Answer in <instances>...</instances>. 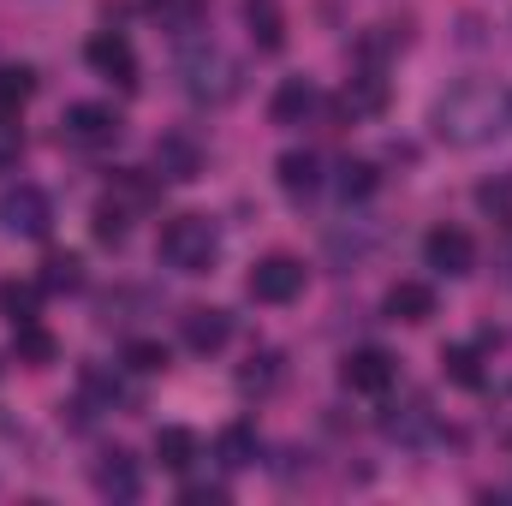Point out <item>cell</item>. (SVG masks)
<instances>
[{"mask_svg": "<svg viewBox=\"0 0 512 506\" xmlns=\"http://www.w3.org/2000/svg\"><path fill=\"white\" fill-rule=\"evenodd\" d=\"M512 102L495 84H453L441 102H435V131L447 143H489L495 131H507Z\"/></svg>", "mask_w": 512, "mask_h": 506, "instance_id": "1", "label": "cell"}, {"mask_svg": "<svg viewBox=\"0 0 512 506\" xmlns=\"http://www.w3.org/2000/svg\"><path fill=\"white\" fill-rule=\"evenodd\" d=\"M173 72H179V90H185L191 102H203V108H227V102L245 90V66H239L221 42H191Z\"/></svg>", "mask_w": 512, "mask_h": 506, "instance_id": "2", "label": "cell"}, {"mask_svg": "<svg viewBox=\"0 0 512 506\" xmlns=\"http://www.w3.org/2000/svg\"><path fill=\"white\" fill-rule=\"evenodd\" d=\"M155 256L179 274H209L215 256H221V227L209 215H173L155 239Z\"/></svg>", "mask_w": 512, "mask_h": 506, "instance_id": "3", "label": "cell"}, {"mask_svg": "<svg viewBox=\"0 0 512 506\" xmlns=\"http://www.w3.org/2000/svg\"><path fill=\"white\" fill-rule=\"evenodd\" d=\"M0 227H6L12 239H48V227H54L48 191H42V185H6V191H0Z\"/></svg>", "mask_w": 512, "mask_h": 506, "instance_id": "4", "label": "cell"}, {"mask_svg": "<svg viewBox=\"0 0 512 506\" xmlns=\"http://www.w3.org/2000/svg\"><path fill=\"white\" fill-rule=\"evenodd\" d=\"M245 292H251L256 304H292L298 292H304V262L286 251L262 256L251 274H245Z\"/></svg>", "mask_w": 512, "mask_h": 506, "instance_id": "5", "label": "cell"}, {"mask_svg": "<svg viewBox=\"0 0 512 506\" xmlns=\"http://www.w3.org/2000/svg\"><path fill=\"white\" fill-rule=\"evenodd\" d=\"M84 60H90V72H102V78L120 84V90L137 84V48H131L120 30H96V36L84 42Z\"/></svg>", "mask_w": 512, "mask_h": 506, "instance_id": "6", "label": "cell"}, {"mask_svg": "<svg viewBox=\"0 0 512 506\" xmlns=\"http://www.w3.org/2000/svg\"><path fill=\"white\" fill-rule=\"evenodd\" d=\"M423 262H429L435 274L459 280V274H471V268H477V239H471L465 227H435V233L423 239Z\"/></svg>", "mask_w": 512, "mask_h": 506, "instance_id": "7", "label": "cell"}, {"mask_svg": "<svg viewBox=\"0 0 512 506\" xmlns=\"http://www.w3.org/2000/svg\"><path fill=\"white\" fill-rule=\"evenodd\" d=\"M60 137H66V143H78V149H102V143H114V137H120V114H114V108H102V102H72V108H66V120H60Z\"/></svg>", "mask_w": 512, "mask_h": 506, "instance_id": "8", "label": "cell"}, {"mask_svg": "<svg viewBox=\"0 0 512 506\" xmlns=\"http://www.w3.org/2000/svg\"><path fill=\"white\" fill-rule=\"evenodd\" d=\"M340 381H346L352 393H387V387L399 381V364L387 358L382 346H358V352H346V364H340Z\"/></svg>", "mask_w": 512, "mask_h": 506, "instance_id": "9", "label": "cell"}, {"mask_svg": "<svg viewBox=\"0 0 512 506\" xmlns=\"http://www.w3.org/2000/svg\"><path fill=\"white\" fill-rule=\"evenodd\" d=\"M155 173L173 179V185H191V179L203 173L197 137H191V131H161V137H155Z\"/></svg>", "mask_w": 512, "mask_h": 506, "instance_id": "10", "label": "cell"}, {"mask_svg": "<svg viewBox=\"0 0 512 506\" xmlns=\"http://www.w3.org/2000/svg\"><path fill=\"white\" fill-rule=\"evenodd\" d=\"M316 102H322V96H316L310 78H280V90L268 96V120H274V126H304V120L316 114Z\"/></svg>", "mask_w": 512, "mask_h": 506, "instance_id": "11", "label": "cell"}, {"mask_svg": "<svg viewBox=\"0 0 512 506\" xmlns=\"http://www.w3.org/2000/svg\"><path fill=\"white\" fill-rule=\"evenodd\" d=\"M227 340H233V316H227V310H215V304H203V310H185V346H191L197 358L221 352Z\"/></svg>", "mask_w": 512, "mask_h": 506, "instance_id": "12", "label": "cell"}, {"mask_svg": "<svg viewBox=\"0 0 512 506\" xmlns=\"http://www.w3.org/2000/svg\"><path fill=\"white\" fill-rule=\"evenodd\" d=\"M382 310H387V322L417 328V322H429V316H435V286H423V280H393Z\"/></svg>", "mask_w": 512, "mask_h": 506, "instance_id": "13", "label": "cell"}, {"mask_svg": "<svg viewBox=\"0 0 512 506\" xmlns=\"http://www.w3.org/2000/svg\"><path fill=\"white\" fill-rule=\"evenodd\" d=\"M274 179H280V191H286V197H298V203H304V197L322 185V161H316L310 149H286V155L274 161Z\"/></svg>", "mask_w": 512, "mask_h": 506, "instance_id": "14", "label": "cell"}, {"mask_svg": "<svg viewBox=\"0 0 512 506\" xmlns=\"http://www.w3.org/2000/svg\"><path fill=\"white\" fill-rule=\"evenodd\" d=\"M12 358L30 364V370H48V364L60 358V340H54L42 322H18V328H12Z\"/></svg>", "mask_w": 512, "mask_h": 506, "instance_id": "15", "label": "cell"}, {"mask_svg": "<svg viewBox=\"0 0 512 506\" xmlns=\"http://www.w3.org/2000/svg\"><path fill=\"white\" fill-rule=\"evenodd\" d=\"M245 24H251V36H256L262 54H280V48H286V18H280L274 0H245Z\"/></svg>", "mask_w": 512, "mask_h": 506, "instance_id": "16", "label": "cell"}, {"mask_svg": "<svg viewBox=\"0 0 512 506\" xmlns=\"http://www.w3.org/2000/svg\"><path fill=\"white\" fill-rule=\"evenodd\" d=\"M96 489H102V495H114V501H137V489H143V477H137V465H131V453H108V459L96 465Z\"/></svg>", "mask_w": 512, "mask_h": 506, "instance_id": "17", "label": "cell"}, {"mask_svg": "<svg viewBox=\"0 0 512 506\" xmlns=\"http://www.w3.org/2000/svg\"><path fill=\"white\" fill-rule=\"evenodd\" d=\"M155 459H161V471H191L197 465V435L179 429V423L155 429Z\"/></svg>", "mask_w": 512, "mask_h": 506, "instance_id": "18", "label": "cell"}, {"mask_svg": "<svg viewBox=\"0 0 512 506\" xmlns=\"http://www.w3.org/2000/svg\"><path fill=\"white\" fill-rule=\"evenodd\" d=\"M42 310V280H0V316L18 328V322H36Z\"/></svg>", "mask_w": 512, "mask_h": 506, "instance_id": "19", "label": "cell"}, {"mask_svg": "<svg viewBox=\"0 0 512 506\" xmlns=\"http://www.w3.org/2000/svg\"><path fill=\"white\" fill-rule=\"evenodd\" d=\"M215 459H221L227 471L256 465V429H251V423H227V429L215 435Z\"/></svg>", "mask_w": 512, "mask_h": 506, "instance_id": "20", "label": "cell"}, {"mask_svg": "<svg viewBox=\"0 0 512 506\" xmlns=\"http://www.w3.org/2000/svg\"><path fill=\"white\" fill-rule=\"evenodd\" d=\"M387 108V78L382 72H364L346 84V114H382Z\"/></svg>", "mask_w": 512, "mask_h": 506, "instance_id": "21", "label": "cell"}, {"mask_svg": "<svg viewBox=\"0 0 512 506\" xmlns=\"http://www.w3.org/2000/svg\"><path fill=\"white\" fill-rule=\"evenodd\" d=\"M84 286V262L72 251H54L42 262V292H78Z\"/></svg>", "mask_w": 512, "mask_h": 506, "instance_id": "22", "label": "cell"}, {"mask_svg": "<svg viewBox=\"0 0 512 506\" xmlns=\"http://www.w3.org/2000/svg\"><path fill=\"white\" fill-rule=\"evenodd\" d=\"M334 185H340V197H346V203H364V197H370V191L382 185V173H376L370 161H352V155H346V161H340V179H334Z\"/></svg>", "mask_w": 512, "mask_h": 506, "instance_id": "23", "label": "cell"}, {"mask_svg": "<svg viewBox=\"0 0 512 506\" xmlns=\"http://www.w3.org/2000/svg\"><path fill=\"white\" fill-rule=\"evenodd\" d=\"M36 96V72L30 66H0V114H18Z\"/></svg>", "mask_w": 512, "mask_h": 506, "instance_id": "24", "label": "cell"}, {"mask_svg": "<svg viewBox=\"0 0 512 506\" xmlns=\"http://www.w3.org/2000/svg\"><path fill=\"white\" fill-rule=\"evenodd\" d=\"M126 203H120V197H102V203H96V221H90V233H96V239H102V245H126Z\"/></svg>", "mask_w": 512, "mask_h": 506, "instance_id": "25", "label": "cell"}, {"mask_svg": "<svg viewBox=\"0 0 512 506\" xmlns=\"http://www.w3.org/2000/svg\"><path fill=\"white\" fill-rule=\"evenodd\" d=\"M441 370H447V381H459V387H483L477 346H447V352H441Z\"/></svg>", "mask_w": 512, "mask_h": 506, "instance_id": "26", "label": "cell"}, {"mask_svg": "<svg viewBox=\"0 0 512 506\" xmlns=\"http://www.w3.org/2000/svg\"><path fill=\"white\" fill-rule=\"evenodd\" d=\"M149 12L161 18V30H197L203 0H149Z\"/></svg>", "mask_w": 512, "mask_h": 506, "instance_id": "27", "label": "cell"}, {"mask_svg": "<svg viewBox=\"0 0 512 506\" xmlns=\"http://www.w3.org/2000/svg\"><path fill=\"white\" fill-rule=\"evenodd\" d=\"M126 364L137 370V376H161L173 358H167V346H161V340H126Z\"/></svg>", "mask_w": 512, "mask_h": 506, "instance_id": "28", "label": "cell"}, {"mask_svg": "<svg viewBox=\"0 0 512 506\" xmlns=\"http://www.w3.org/2000/svg\"><path fill=\"white\" fill-rule=\"evenodd\" d=\"M387 435H393V441H423V435H429V411L411 405L405 417H387Z\"/></svg>", "mask_w": 512, "mask_h": 506, "instance_id": "29", "label": "cell"}, {"mask_svg": "<svg viewBox=\"0 0 512 506\" xmlns=\"http://www.w3.org/2000/svg\"><path fill=\"white\" fill-rule=\"evenodd\" d=\"M18 155H24V131H18L12 114H0V173H6V167H18Z\"/></svg>", "mask_w": 512, "mask_h": 506, "instance_id": "30", "label": "cell"}, {"mask_svg": "<svg viewBox=\"0 0 512 506\" xmlns=\"http://www.w3.org/2000/svg\"><path fill=\"white\" fill-rule=\"evenodd\" d=\"M477 203H483L489 215H512V179H489V185H477Z\"/></svg>", "mask_w": 512, "mask_h": 506, "instance_id": "31", "label": "cell"}, {"mask_svg": "<svg viewBox=\"0 0 512 506\" xmlns=\"http://www.w3.org/2000/svg\"><path fill=\"white\" fill-rule=\"evenodd\" d=\"M274 381V352H262V358H251V370H239V387L251 393V387H268Z\"/></svg>", "mask_w": 512, "mask_h": 506, "instance_id": "32", "label": "cell"}, {"mask_svg": "<svg viewBox=\"0 0 512 506\" xmlns=\"http://www.w3.org/2000/svg\"><path fill=\"white\" fill-rule=\"evenodd\" d=\"M221 501H227V489H203V483L185 489V506H221Z\"/></svg>", "mask_w": 512, "mask_h": 506, "instance_id": "33", "label": "cell"}, {"mask_svg": "<svg viewBox=\"0 0 512 506\" xmlns=\"http://www.w3.org/2000/svg\"><path fill=\"white\" fill-rule=\"evenodd\" d=\"M507 280H512V251H507Z\"/></svg>", "mask_w": 512, "mask_h": 506, "instance_id": "34", "label": "cell"}]
</instances>
